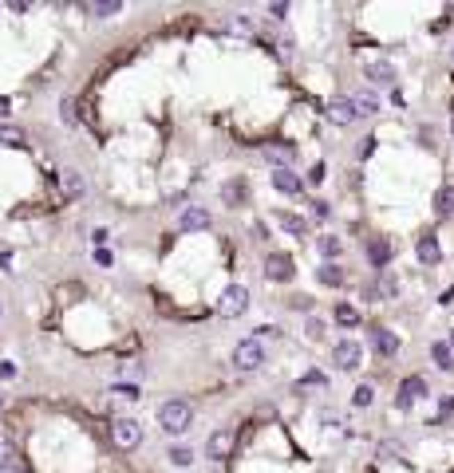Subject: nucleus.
<instances>
[{"instance_id": "1", "label": "nucleus", "mask_w": 454, "mask_h": 473, "mask_svg": "<svg viewBox=\"0 0 454 473\" xmlns=\"http://www.w3.org/2000/svg\"><path fill=\"white\" fill-rule=\"evenodd\" d=\"M190 422H194V406H190L186 399H166L159 406V426L166 430V434H186Z\"/></svg>"}, {"instance_id": "2", "label": "nucleus", "mask_w": 454, "mask_h": 473, "mask_svg": "<svg viewBox=\"0 0 454 473\" xmlns=\"http://www.w3.org/2000/svg\"><path fill=\"white\" fill-rule=\"evenodd\" d=\"M261 363H265V343H261V335H249V340H241L234 347V367L237 371H257Z\"/></svg>"}, {"instance_id": "3", "label": "nucleus", "mask_w": 454, "mask_h": 473, "mask_svg": "<svg viewBox=\"0 0 454 473\" xmlns=\"http://www.w3.org/2000/svg\"><path fill=\"white\" fill-rule=\"evenodd\" d=\"M249 308V288L245 284H225V292L218 296V312L225 320H237V315H245Z\"/></svg>"}, {"instance_id": "4", "label": "nucleus", "mask_w": 454, "mask_h": 473, "mask_svg": "<svg viewBox=\"0 0 454 473\" xmlns=\"http://www.w3.org/2000/svg\"><path fill=\"white\" fill-rule=\"evenodd\" d=\"M111 442L119 449H138L143 446V426H138L135 418H115V422H111Z\"/></svg>"}, {"instance_id": "5", "label": "nucleus", "mask_w": 454, "mask_h": 473, "mask_svg": "<svg viewBox=\"0 0 454 473\" xmlns=\"http://www.w3.org/2000/svg\"><path fill=\"white\" fill-rule=\"evenodd\" d=\"M332 363L340 367V371H356V367L364 363V347H359L356 340H340L332 347Z\"/></svg>"}, {"instance_id": "6", "label": "nucleus", "mask_w": 454, "mask_h": 473, "mask_svg": "<svg viewBox=\"0 0 454 473\" xmlns=\"http://www.w3.org/2000/svg\"><path fill=\"white\" fill-rule=\"evenodd\" d=\"M419 399H427V379L423 375L403 379V387H399V395H395V406H399V410H411Z\"/></svg>"}, {"instance_id": "7", "label": "nucleus", "mask_w": 454, "mask_h": 473, "mask_svg": "<svg viewBox=\"0 0 454 473\" xmlns=\"http://www.w3.org/2000/svg\"><path fill=\"white\" fill-rule=\"evenodd\" d=\"M293 272H296V265H293V256H289V253H269V256H265V276H269V280L289 284Z\"/></svg>"}, {"instance_id": "8", "label": "nucleus", "mask_w": 454, "mask_h": 473, "mask_svg": "<svg viewBox=\"0 0 454 473\" xmlns=\"http://www.w3.org/2000/svg\"><path fill=\"white\" fill-rule=\"evenodd\" d=\"M234 430H213L209 434V442H206V454H209V461H225L229 454H234Z\"/></svg>"}, {"instance_id": "9", "label": "nucleus", "mask_w": 454, "mask_h": 473, "mask_svg": "<svg viewBox=\"0 0 454 473\" xmlns=\"http://www.w3.org/2000/svg\"><path fill=\"white\" fill-rule=\"evenodd\" d=\"M178 229H182V233H202V229H209V209H206V206H190V209H182V217H178Z\"/></svg>"}, {"instance_id": "10", "label": "nucleus", "mask_w": 454, "mask_h": 473, "mask_svg": "<svg viewBox=\"0 0 454 473\" xmlns=\"http://www.w3.org/2000/svg\"><path fill=\"white\" fill-rule=\"evenodd\" d=\"M364 75H368V83L391 87L395 83V63L391 60H371V63H364Z\"/></svg>"}, {"instance_id": "11", "label": "nucleus", "mask_w": 454, "mask_h": 473, "mask_svg": "<svg viewBox=\"0 0 454 473\" xmlns=\"http://www.w3.org/2000/svg\"><path fill=\"white\" fill-rule=\"evenodd\" d=\"M273 190L284 197H296V194H305V182H300V174L293 170H273Z\"/></svg>"}, {"instance_id": "12", "label": "nucleus", "mask_w": 454, "mask_h": 473, "mask_svg": "<svg viewBox=\"0 0 454 473\" xmlns=\"http://www.w3.org/2000/svg\"><path fill=\"white\" fill-rule=\"evenodd\" d=\"M328 119L336 122V126H352L359 115H356V107H352V99H332V103H328Z\"/></svg>"}, {"instance_id": "13", "label": "nucleus", "mask_w": 454, "mask_h": 473, "mask_svg": "<svg viewBox=\"0 0 454 473\" xmlns=\"http://www.w3.org/2000/svg\"><path fill=\"white\" fill-rule=\"evenodd\" d=\"M60 185H63V197H67V201H79V197L87 194V178L79 170H67Z\"/></svg>"}, {"instance_id": "14", "label": "nucleus", "mask_w": 454, "mask_h": 473, "mask_svg": "<svg viewBox=\"0 0 454 473\" xmlns=\"http://www.w3.org/2000/svg\"><path fill=\"white\" fill-rule=\"evenodd\" d=\"M371 343H375V351L387 355V359H391V355H399V335H395V331H387V328L371 331Z\"/></svg>"}, {"instance_id": "15", "label": "nucleus", "mask_w": 454, "mask_h": 473, "mask_svg": "<svg viewBox=\"0 0 454 473\" xmlns=\"http://www.w3.org/2000/svg\"><path fill=\"white\" fill-rule=\"evenodd\" d=\"M221 201L229 209H237V206H245L249 201V190H245V182L241 178H234V182H225V190H221Z\"/></svg>"}, {"instance_id": "16", "label": "nucleus", "mask_w": 454, "mask_h": 473, "mask_svg": "<svg viewBox=\"0 0 454 473\" xmlns=\"http://www.w3.org/2000/svg\"><path fill=\"white\" fill-rule=\"evenodd\" d=\"M368 260L375 268L391 265V241H383V237H375V241H368Z\"/></svg>"}, {"instance_id": "17", "label": "nucleus", "mask_w": 454, "mask_h": 473, "mask_svg": "<svg viewBox=\"0 0 454 473\" xmlns=\"http://www.w3.org/2000/svg\"><path fill=\"white\" fill-rule=\"evenodd\" d=\"M415 256L423 260V265H439L442 249H439V241H435V237H423V241H419V249H415Z\"/></svg>"}, {"instance_id": "18", "label": "nucleus", "mask_w": 454, "mask_h": 473, "mask_svg": "<svg viewBox=\"0 0 454 473\" xmlns=\"http://www.w3.org/2000/svg\"><path fill=\"white\" fill-rule=\"evenodd\" d=\"M316 280L324 284V288H340V284H344V268H340V265H320Z\"/></svg>"}, {"instance_id": "19", "label": "nucleus", "mask_w": 454, "mask_h": 473, "mask_svg": "<svg viewBox=\"0 0 454 473\" xmlns=\"http://www.w3.org/2000/svg\"><path fill=\"white\" fill-rule=\"evenodd\" d=\"M316 253H320V256H324V260H328V265H332L336 256L344 253V244H340V237H332V233H324V237H320V241H316Z\"/></svg>"}, {"instance_id": "20", "label": "nucleus", "mask_w": 454, "mask_h": 473, "mask_svg": "<svg viewBox=\"0 0 454 473\" xmlns=\"http://www.w3.org/2000/svg\"><path fill=\"white\" fill-rule=\"evenodd\" d=\"M430 359H435V367H442V371H454V351H451V343L446 340L430 343Z\"/></svg>"}, {"instance_id": "21", "label": "nucleus", "mask_w": 454, "mask_h": 473, "mask_svg": "<svg viewBox=\"0 0 454 473\" xmlns=\"http://www.w3.org/2000/svg\"><path fill=\"white\" fill-rule=\"evenodd\" d=\"M348 99H352L356 115H375V110H380V99L371 95V91H356V95H348Z\"/></svg>"}, {"instance_id": "22", "label": "nucleus", "mask_w": 454, "mask_h": 473, "mask_svg": "<svg viewBox=\"0 0 454 473\" xmlns=\"http://www.w3.org/2000/svg\"><path fill=\"white\" fill-rule=\"evenodd\" d=\"M435 209H439V217H454V185H442L435 194Z\"/></svg>"}, {"instance_id": "23", "label": "nucleus", "mask_w": 454, "mask_h": 473, "mask_svg": "<svg viewBox=\"0 0 454 473\" xmlns=\"http://www.w3.org/2000/svg\"><path fill=\"white\" fill-rule=\"evenodd\" d=\"M277 221H281V229L293 233V237H305V229H308L300 213H277Z\"/></svg>"}, {"instance_id": "24", "label": "nucleus", "mask_w": 454, "mask_h": 473, "mask_svg": "<svg viewBox=\"0 0 454 473\" xmlns=\"http://www.w3.org/2000/svg\"><path fill=\"white\" fill-rule=\"evenodd\" d=\"M332 315H336L340 328H356V324H359V312L352 308V304H336V312H332Z\"/></svg>"}, {"instance_id": "25", "label": "nucleus", "mask_w": 454, "mask_h": 473, "mask_svg": "<svg viewBox=\"0 0 454 473\" xmlns=\"http://www.w3.org/2000/svg\"><path fill=\"white\" fill-rule=\"evenodd\" d=\"M265 158H269V166H277V170H289L293 150H284V146H269V150H265Z\"/></svg>"}, {"instance_id": "26", "label": "nucleus", "mask_w": 454, "mask_h": 473, "mask_svg": "<svg viewBox=\"0 0 454 473\" xmlns=\"http://www.w3.org/2000/svg\"><path fill=\"white\" fill-rule=\"evenodd\" d=\"M60 119H63V126H79V107H75V99H60Z\"/></svg>"}, {"instance_id": "27", "label": "nucleus", "mask_w": 454, "mask_h": 473, "mask_svg": "<svg viewBox=\"0 0 454 473\" xmlns=\"http://www.w3.org/2000/svg\"><path fill=\"white\" fill-rule=\"evenodd\" d=\"M0 465H16V446L8 434H0Z\"/></svg>"}, {"instance_id": "28", "label": "nucleus", "mask_w": 454, "mask_h": 473, "mask_svg": "<svg viewBox=\"0 0 454 473\" xmlns=\"http://www.w3.org/2000/svg\"><path fill=\"white\" fill-rule=\"evenodd\" d=\"M91 260H95L99 268H111L115 265V253H111L107 244H95V249H91Z\"/></svg>"}, {"instance_id": "29", "label": "nucleus", "mask_w": 454, "mask_h": 473, "mask_svg": "<svg viewBox=\"0 0 454 473\" xmlns=\"http://www.w3.org/2000/svg\"><path fill=\"white\" fill-rule=\"evenodd\" d=\"M0 146H24V134L16 126H0Z\"/></svg>"}, {"instance_id": "30", "label": "nucleus", "mask_w": 454, "mask_h": 473, "mask_svg": "<svg viewBox=\"0 0 454 473\" xmlns=\"http://www.w3.org/2000/svg\"><path fill=\"white\" fill-rule=\"evenodd\" d=\"M119 8H123L119 0H95V4H91V13H95V16H115Z\"/></svg>"}, {"instance_id": "31", "label": "nucleus", "mask_w": 454, "mask_h": 473, "mask_svg": "<svg viewBox=\"0 0 454 473\" xmlns=\"http://www.w3.org/2000/svg\"><path fill=\"white\" fill-rule=\"evenodd\" d=\"M300 387H328V379H324V371H305V379H300Z\"/></svg>"}, {"instance_id": "32", "label": "nucleus", "mask_w": 454, "mask_h": 473, "mask_svg": "<svg viewBox=\"0 0 454 473\" xmlns=\"http://www.w3.org/2000/svg\"><path fill=\"white\" fill-rule=\"evenodd\" d=\"M143 375V363L138 359H127V363H119V379H138Z\"/></svg>"}, {"instance_id": "33", "label": "nucleus", "mask_w": 454, "mask_h": 473, "mask_svg": "<svg viewBox=\"0 0 454 473\" xmlns=\"http://www.w3.org/2000/svg\"><path fill=\"white\" fill-rule=\"evenodd\" d=\"M111 395H119V399H131V402H135V399H138V387H135V383H115V387H111Z\"/></svg>"}, {"instance_id": "34", "label": "nucleus", "mask_w": 454, "mask_h": 473, "mask_svg": "<svg viewBox=\"0 0 454 473\" xmlns=\"http://www.w3.org/2000/svg\"><path fill=\"white\" fill-rule=\"evenodd\" d=\"M375 292L391 300V296H399V280H395V276H383V280H380V288H375Z\"/></svg>"}, {"instance_id": "35", "label": "nucleus", "mask_w": 454, "mask_h": 473, "mask_svg": "<svg viewBox=\"0 0 454 473\" xmlns=\"http://www.w3.org/2000/svg\"><path fill=\"white\" fill-rule=\"evenodd\" d=\"M170 461H174V465H190V461H194V454H190L186 446H174L170 449Z\"/></svg>"}, {"instance_id": "36", "label": "nucleus", "mask_w": 454, "mask_h": 473, "mask_svg": "<svg viewBox=\"0 0 454 473\" xmlns=\"http://www.w3.org/2000/svg\"><path fill=\"white\" fill-rule=\"evenodd\" d=\"M371 399H375V390H371V387H356V395H352L356 406H371Z\"/></svg>"}, {"instance_id": "37", "label": "nucleus", "mask_w": 454, "mask_h": 473, "mask_svg": "<svg viewBox=\"0 0 454 473\" xmlns=\"http://www.w3.org/2000/svg\"><path fill=\"white\" fill-rule=\"evenodd\" d=\"M229 28H237L241 36H249V32H253V24H249L245 16H229Z\"/></svg>"}, {"instance_id": "38", "label": "nucleus", "mask_w": 454, "mask_h": 473, "mask_svg": "<svg viewBox=\"0 0 454 473\" xmlns=\"http://www.w3.org/2000/svg\"><path fill=\"white\" fill-rule=\"evenodd\" d=\"M305 328H308V335H312V340H320V335H324V320H316V315H312Z\"/></svg>"}, {"instance_id": "39", "label": "nucleus", "mask_w": 454, "mask_h": 473, "mask_svg": "<svg viewBox=\"0 0 454 473\" xmlns=\"http://www.w3.org/2000/svg\"><path fill=\"white\" fill-rule=\"evenodd\" d=\"M0 379L8 383V379H16V363H0Z\"/></svg>"}, {"instance_id": "40", "label": "nucleus", "mask_w": 454, "mask_h": 473, "mask_svg": "<svg viewBox=\"0 0 454 473\" xmlns=\"http://www.w3.org/2000/svg\"><path fill=\"white\" fill-rule=\"evenodd\" d=\"M324 174H328L324 170V162H316V166H312V182H324Z\"/></svg>"}, {"instance_id": "41", "label": "nucleus", "mask_w": 454, "mask_h": 473, "mask_svg": "<svg viewBox=\"0 0 454 473\" xmlns=\"http://www.w3.org/2000/svg\"><path fill=\"white\" fill-rule=\"evenodd\" d=\"M371 150H375V142H371V138H364V142H359V158H368Z\"/></svg>"}, {"instance_id": "42", "label": "nucleus", "mask_w": 454, "mask_h": 473, "mask_svg": "<svg viewBox=\"0 0 454 473\" xmlns=\"http://www.w3.org/2000/svg\"><path fill=\"white\" fill-rule=\"evenodd\" d=\"M439 406H442V418H451V414H454V399H442Z\"/></svg>"}, {"instance_id": "43", "label": "nucleus", "mask_w": 454, "mask_h": 473, "mask_svg": "<svg viewBox=\"0 0 454 473\" xmlns=\"http://www.w3.org/2000/svg\"><path fill=\"white\" fill-rule=\"evenodd\" d=\"M0 473H24L20 465H0Z\"/></svg>"}, {"instance_id": "44", "label": "nucleus", "mask_w": 454, "mask_h": 473, "mask_svg": "<svg viewBox=\"0 0 454 473\" xmlns=\"http://www.w3.org/2000/svg\"><path fill=\"white\" fill-rule=\"evenodd\" d=\"M8 107H13V103H8V99H0V115H8Z\"/></svg>"}, {"instance_id": "45", "label": "nucleus", "mask_w": 454, "mask_h": 473, "mask_svg": "<svg viewBox=\"0 0 454 473\" xmlns=\"http://www.w3.org/2000/svg\"><path fill=\"white\" fill-rule=\"evenodd\" d=\"M446 343H451V351H454V331H451V340H446Z\"/></svg>"}, {"instance_id": "46", "label": "nucleus", "mask_w": 454, "mask_h": 473, "mask_svg": "<svg viewBox=\"0 0 454 473\" xmlns=\"http://www.w3.org/2000/svg\"><path fill=\"white\" fill-rule=\"evenodd\" d=\"M451 138H454V122H451Z\"/></svg>"}]
</instances>
